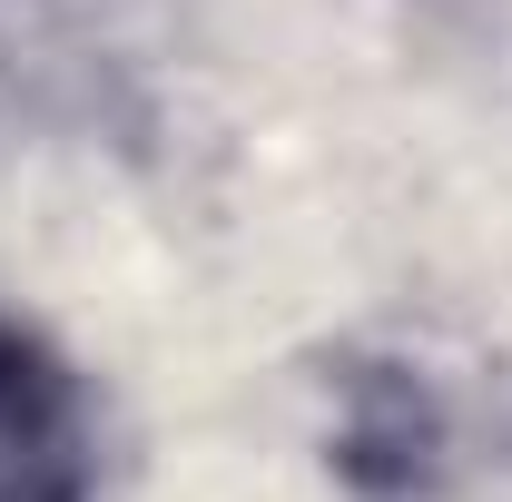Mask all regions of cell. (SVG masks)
<instances>
[{"label": "cell", "instance_id": "obj_2", "mask_svg": "<svg viewBox=\"0 0 512 502\" xmlns=\"http://www.w3.org/2000/svg\"><path fill=\"white\" fill-rule=\"evenodd\" d=\"M444 404L424 394V375H375L355 384V414H345V473L365 483L375 463H394V493H414L434 463H444Z\"/></svg>", "mask_w": 512, "mask_h": 502}, {"label": "cell", "instance_id": "obj_1", "mask_svg": "<svg viewBox=\"0 0 512 502\" xmlns=\"http://www.w3.org/2000/svg\"><path fill=\"white\" fill-rule=\"evenodd\" d=\"M99 493V414L60 345L0 315V502H89Z\"/></svg>", "mask_w": 512, "mask_h": 502}]
</instances>
